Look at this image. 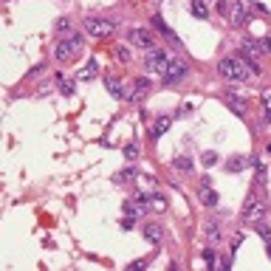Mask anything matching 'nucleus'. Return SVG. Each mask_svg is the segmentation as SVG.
Returning <instances> with one entry per match:
<instances>
[{"instance_id":"nucleus-22","label":"nucleus","mask_w":271,"mask_h":271,"mask_svg":"<svg viewBox=\"0 0 271 271\" xmlns=\"http://www.w3.org/2000/svg\"><path fill=\"white\" fill-rule=\"evenodd\" d=\"M226 102H229V105H232V107H235V110H237V113H240V116L246 113V102H243V99H240V96H237L235 91H229Z\"/></svg>"},{"instance_id":"nucleus-11","label":"nucleus","mask_w":271,"mask_h":271,"mask_svg":"<svg viewBox=\"0 0 271 271\" xmlns=\"http://www.w3.org/2000/svg\"><path fill=\"white\" fill-rule=\"evenodd\" d=\"M198 198H200V204H204V207H218V192H215L212 186H209V181H204Z\"/></svg>"},{"instance_id":"nucleus-9","label":"nucleus","mask_w":271,"mask_h":271,"mask_svg":"<svg viewBox=\"0 0 271 271\" xmlns=\"http://www.w3.org/2000/svg\"><path fill=\"white\" fill-rule=\"evenodd\" d=\"M251 164H254V158H249V156H232L226 161V172H243V170H249Z\"/></svg>"},{"instance_id":"nucleus-18","label":"nucleus","mask_w":271,"mask_h":271,"mask_svg":"<svg viewBox=\"0 0 271 271\" xmlns=\"http://www.w3.org/2000/svg\"><path fill=\"white\" fill-rule=\"evenodd\" d=\"M204 235H207V240L209 243H218L221 240V223H207V226H204Z\"/></svg>"},{"instance_id":"nucleus-25","label":"nucleus","mask_w":271,"mask_h":271,"mask_svg":"<svg viewBox=\"0 0 271 271\" xmlns=\"http://www.w3.org/2000/svg\"><path fill=\"white\" fill-rule=\"evenodd\" d=\"M54 29H57V34H71V31H74V29H71V20H68V17H59Z\"/></svg>"},{"instance_id":"nucleus-17","label":"nucleus","mask_w":271,"mask_h":271,"mask_svg":"<svg viewBox=\"0 0 271 271\" xmlns=\"http://www.w3.org/2000/svg\"><path fill=\"white\" fill-rule=\"evenodd\" d=\"M153 26H156V29L161 31V34H164L167 40H172V43H178V37L172 34V29H170V26L164 23V17H158V15H156V17H153Z\"/></svg>"},{"instance_id":"nucleus-1","label":"nucleus","mask_w":271,"mask_h":271,"mask_svg":"<svg viewBox=\"0 0 271 271\" xmlns=\"http://www.w3.org/2000/svg\"><path fill=\"white\" fill-rule=\"evenodd\" d=\"M218 74H221L223 79H229V82H243V79H249L251 68H249V62H243L240 57H223L221 62H218Z\"/></svg>"},{"instance_id":"nucleus-34","label":"nucleus","mask_w":271,"mask_h":271,"mask_svg":"<svg viewBox=\"0 0 271 271\" xmlns=\"http://www.w3.org/2000/svg\"><path fill=\"white\" fill-rule=\"evenodd\" d=\"M240 240H243V235H237L235 237V246H240ZM232 260H235V249H232V254H229V265H232Z\"/></svg>"},{"instance_id":"nucleus-30","label":"nucleus","mask_w":271,"mask_h":271,"mask_svg":"<svg viewBox=\"0 0 271 271\" xmlns=\"http://www.w3.org/2000/svg\"><path fill=\"white\" fill-rule=\"evenodd\" d=\"M124 156H127V158H136V156H139V147H136V144H127V147H124Z\"/></svg>"},{"instance_id":"nucleus-10","label":"nucleus","mask_w":271,"mask_h":271,"mask_svg":"<svg viewBox=\"0 0 271 271\" xmlns=\"http://www.w3.org/2000/svg\"><path fill=\"white\" fill-rule=\"evenodd\" d=\"M147 91H150V79H147V77H139L133 82V93H130V99H133V102L144 99V96H147Z\"/></svg>"},{"instance_id":"nucleus-19","label":"nucleus","mask_w":271,"mask_h":271,"mask_svg":"<svg viewBox=\"0 0 271 271\" xmlns=\"http://www.w3.org/2000/svg\"><path fill=\"white\" fill-rule=\"evenodd\" d=\"M147 200H150V209H153V212H164V209H167V198H164V195L153 192V195H147Z\"/></svg>"},{"instance_id":"nucleus-2","label":"nucleus","mask_w":271,"mask_h":271,"mask_svg":"<svg viewBox=\"0 0 271 271\" xmlns=\"http://www.w3.org/2000/svg\"><path fill=\"white\" fill-rule=\"evenodd\" d=\"M79 51H82V37H79L77 31H71V34H65L62 40L57 43V48H54V57H57L59 62H71Z\"/></svg>"},{"instance_id":"nucleus-31","label":"nucleus","mask_w":271,"mask_h":271,"mask_svg":"<svg viewBox=\"0 0 271 271\" xmlns=\"http://www.w3.org/2000/svg\"><path fill=\"white\" fill-rule=\"evenodd\" d=\"M116 57H119L121 62H127V59H130V51L127 48H116Z\"/></svg>"},{"instance_id":"nucleus-16","label":"nucleus","mask_w":271,"mask_h":271,"mask_svg":"<svg viewBox=\"0 0 271 271\" xmlns=\"http://www.w3.org/2000/svg\"><path fill=\"white\" fill-rule=\"evenodd\" d=\"M96 77H99V62H96V59H91V62H88L82 71H79V79H82V82H91V79H96Z\"/></svg>"},{"instance_id":"nucleus-32","label":"nucleus","mask_w":271,"mask_h":271,"mask_svg":"<svg viewBox=\"0 0 271 271\" xmlns=\"http://www.w3.org/2000/svg\"><path fill=\"white\" fill-rule=\"evenodd\" d=\"M229 3H232V0H221V3H218V12H221L223 17L229 15Z\"/></svg>"},{"instance_id":"nucleus-6","label":"nucleus","mask_w":271,"mask_h":271,"mask_svg":"<svg viewBox=\"0 0 271 271\" xmlns=\"http://www.w3.org/2000/svg\"><path fill=\"white\" fill-rule=\"evenodd\" d=\"M249 12H251V0H232V3H229L226 20L232 23V26H243L246 17H249Z\"/></svg>"},{"instance_id":"nucleus-33","label":"nucleus","mask_w":271,"mask_h":271,"mask_svg":"<svg viewBox=\"0 0 271 271\" xmlns=\"http://www.w3.org/2000/svg\"><path fill=\"white\" fill-rule=\"evenodd\" d=\"M204 260H207L209 265H215V251L212 249H204Z\"/></svg>"},{"instance_id":"nucleus-4","label":"nucleus","mask_w":271,"mask_h":271,"mask_svg":"<svg viewBox=\"0 0 271 271\" xmlns=\"http://www.w3.org/2000/svg\"><path fill=\"white\" fill-rule=\"evenodd\" d=\"M265 204L260 198H254V195H249L246 198V204H243V212H240V218H243V223H257V221H263L265 218Z\"/></svg>"},{"instance_id":"nucleus-21","label":"nucleus","mask_w":271,"mask_h":271,"mask_svg":"<svg viewBox=\"0 0 271 271\" xmlns=\"http://www.w3.org/2000/svg\"><path fill=\"white\" fill-rule=\"evenodd\" d=\"M240 51L246 54V57H257V54L263 51V45H260V43H254V40H246V43L240 45Z\"/></svg>"},{"instance_id":"nucleus-8","label":"nucleus","mask_w":271,"mask_h":271,"mask_svg":"<svg viewBox=\"0 0 271 271\" xmlns=\"http://www.w3.org/2000/svg\"><path fill=\"white\" fill-rule=\"evenodd\" d=\"M184 77H186V62L184 59H172L170 68H167V74L161 77V82H164V85H175V82L184 79Z\"/></svg>"},{"instance_id":"nucleus-12","label":"nucleus","mask_w":271,"mask_h":271,"mask_svg":"<svg viewBox=\"0 0 271 271\" xmlns=\"http://www.w3.org/2000/svg\"><path fill=\"white\" fill-rule=\"evenodd\" d=\"M144 240L147 243H161L164 240V229L158 226V223H147V226H144Z\"/></svg>"},{"instance_id":"nucleus-26","label":"nucleus","mask_w":271,"mask_h":271,"mask_svg":"<svg viewBox=\"0 0 271 271\" xmlns=\"http://www.w3.org/2000/svg\"><path fill=\"white\" fill-rule=\"evenodd\" d=\"M254 170H257V184H265V164H263V158H254Z\"/></svg>"},{"instance_id":"nucleus-35","label":"nucleus","mask_w":271,"mask_h":271,"mask_svg":"<svg viewBox=\"0 0 271 271\" xmlns=\"http://www.w3.org/2000/svg\"><path fill=\"white\" fill-rule=\"evenodd\" d=\"M144 265H147V263H144V260H139V263L130 265V271H139V268H144Z\"/></svg>"},{"instance_id":"nucleus-14","label":"nucleus","mask_w":271,"mask_h":271,"mask_svg":"<svg viewBox=\"0 0 271 271\" xmlns=\"http://www.w3.org/2000/svg\"><path fill=\"white\" fill-rule=\"evenodd\" d=\"M133 178H139V170L136 167H124V170H119L113 175V184H130Z\"/></svg>"},{"instance_id":"nucleus-36","label":"nucleus","mask_w":271,"mask_h":271,"mask_svg":"<svg viewBox=\"0 0 271 271\" xmlns=\"http://www.w3.org/2000/svg\"><path fill=\"white\" fill-rule=\"evenodd\" d=\"M260 45H263V51H271V40L265 37V40H260Z\"/></svg>"},{"instance_id":"nucleus-29","label":"nucleus","mask_w":271,"mask_h":271,"mask_svg":"<svg viewBox=\"0 0 271 271\" xmlns=\"http://www.w3.org/2000/svg\"><path fill=\"white\" fill-rule=\"evenodd\" d=\"M260 99H263V107H271V88H265V91L260 93Z\"/></svg>"},{"instance_id":"nucleus-37","label":"nucleus","mask_w":271,"mask_h":271,"mask_svg":"<svg viewBox=\"0 0 271 271\" xmlns=\"http://www.w3.org/2000/svg\"><path fill=\"white\" fill-rule=\"evenodd\" d=\"M268 260H271V243H268Z\"/></svg>"},{"instance_id":"nucleus-28","label":"nucleus","mask_w":271,"mask_h":271,"mask_svg":"<svg viewBox=\"0 0 271 271\" xmlns=\"http://www.w3.org/2000/svg\"><path fill=\"white\" fill-rule=\"evenodd\" d=\"M200 161H204V167H215V164H218V153H212V150L204 153V158H200Z\"/></svg>"},{"instance_id":"nucleus-27","label":"nucleus","mask_w":271,"mask_h":271,"mask_svg":"<svg viewBox=\"0 0 271 271\" xmlns=\"http://www.w3.org/2000/svg\"><path fill=\"white\" fill-rule=\"evenodd\" d=\"M254 229H257V235L263 237V240H271V229L265 226L263 221H257V223H254Z\"/></svg>"},{"instance_id":"nucleus-7","label":"nucleus","mask_w":271,"mask_h":271,"mask_svg":"<svg viewBox=\"0 0 271 271\" xmlns=\"http://www.w3.org/2000/svg\"><path fill=\"white\" fill-rule=\"evenodd\" d=\"M127 40H130V45H136V48H142V51L156 48V40H153V34L147 29H130Z\"/></svg>"},{"instance_id":"nucleus-5","label":"nucleus","mask_w":271,"mask_h":271,"mask_svg":"<svg viewBox=\"0 0 271 271\" xmlns=\"http://www.w3.org/2000/svg\"><path fill=\"white\" fill-rule=\"evenodd\" d=\"M85 31L91 37H110L116 31V23H110V20H105V17H85Z\"/></svg>"},{"instance_id":"nucleus-23","label":"nucleus","mask_w":271,"mask_h":271,"mask_svg":"<svg viewBox=\"0 0 271 271\" xmlns=\"http://www.w3.org/2000/svg\"><path fill=\"white\" fill-rule=\"evenodd\" d=\"M192 15L198 17V20H207V17H209V9H207L204 0H192Z\"/></svg>"},{"instance_id":"nucleus-38","label":"nucleus","mask_w":271,"mask_h":271,"mask_svg":"<svg viewBox=\"0 0 271 271\" xmlns=\"http://www.w3.org/2000/svg\"><path fill=\"white\" fill-rule=\"evenodd\" d=\"M156 3H158V0H156Z\"/></svg>"},{"instance_id":"nucleus-3","label":"nucleus","mask_w":271,"mask_h":271,"mask_svg":"<svg viewBox=\"0 0 271 271\" xmlns=\"http://www.w3.org/2000/svg\"><path fill=\"white\" fill-rule=\"evenodd\" d=\"M170 62H172V57L167 54L164 48H150V51H147V59H144L147 71L156 74V77H164L167 68H170Z\"/></svg>"},{"instance_id":"nucleus-20","label":"nucleus","mask_w":271,"mask_h":271,"mask_svg":"<svg viewBox=\"0 0 271 271\" xmlns=\"http://www.w3.org/2000/svg\"><path fill=\"white\" fill-rule=\"evenodd\" d=\"M172 167H175V170H181V172H192V158L189 156H175V161H172Z\"/></svg>"},{"instance_id":"nucleus-15","label":"nucleus","mask_w":271,"mask_h":271,"mask_svg":"<svg viewBox=\"0 0 271 271\" xmlns=\"http://www.w3.org/2000/svg\"><path fill=\"white\" fill-rule=\"evenodd\" d=\"M170 124H172V116H161V119H156V124H153V130H150V136H153V139L164 136L167 130H170Z\"/></svg>"},{"instance_id":"nucleus-13","label":"nucleus","mask_w":271,"mask_h":271,"mask_svg":"<svg viewBox=\"0 0 271 271\" xmlns=\"http://www.w3.org/2000/svg\"><path fill=\"white\" fill-rule=\"evenodd\" d=\"M107 93L113 96V99H127V91H124V85H121L119 79L107 77Z\"/></svg>"},{"instance_id":"nucleus-24","label":"nucleus","mask_w":271,"mask_h":271,"mask_svg":"<svg viewBox=\"0 0 271 271\" xmlns=\"http://www.w3.org/2000/svg\"><path fill=\"white\" fill-rule=\"evenodd\" d=\"M57 85H59V93H65V96H71L74 93V82H68L62 74H57Z\"/></svg>"}]
</instances>
